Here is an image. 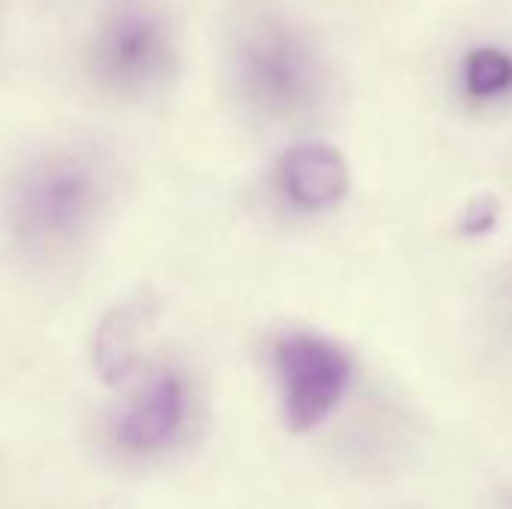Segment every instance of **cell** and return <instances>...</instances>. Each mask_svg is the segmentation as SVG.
<instances>
[{
	"instance_id": "obj_1",
	"label": "cell",
	"mask_w": 512,
	"mask_h": 509,
	"mask_svg": "<svg viewBox=\"0 0 512 509\" xmlns=\"http://www.w3.org/2000/svg\"><path fill=\"white\" fill-rule=\"evenodd\" d=\"M231 75L249 108L288 117L309 108L321 87V69L309 42L279 15L243 18L231 39Z\"/></svg>"
},
{
	"instance_id": "obj_7",
	"label": "cell",
	"mask_w": 512,
	"mask_h": 509,
	"mask_svg": "<svg viewBox=\"0 0 512 509\" xmlns=\"http://www.w3.org/2000/svg\"><path fill=\"white\" fill-rule=\"evenodd\" d=\"M468 90L474 96H498L512 87V60L504 51L480 48L468 57Z\"/></svg>"
},
{
	"instance_id": "obj_2",
	"label": "cell",
	"mask_w": 512,
	"mask_h": 509,
	"mask_svg": "<svg viewBox=\"0 0 512 509\" xmlns=\"http://www.w3.org/2000/svg\"><path fill=\"white\" fill-rule=\"evenodd\" d=\"M177 39L153 0H114L96 21L90 66L117 93H144L174 66Z\"/></svg>"
},
{
	"instance_id": "obj_5",
	"label": "cell",
	"mask_w": 512,
	"mask_h": 509,
	"mask_svg": "<svg viewBox=\"0 0 512 509\" xmlns=\"http://www.w3.org/2000/svg\"><path fill=\"white\" fill-rule=\"evenodd\" d=\"M282 192L303 210H324L345 198L348 165L330 144H297L279 165Z\"/></svg>"
},
{
	"instance_id": "obj_3",
	"label": "cell",
	"mask_w": 512,
	"mask_h": 509,
	"mask_svg": "<svg viewBox=\"0 0 512 509\" xmlns=\"http://www.w3.org/2000/svg\"><path fill=\"white\" fill-rule=\"evenodd\" d=\"M99 177L90 159L78 153L48 156L24 177L15 201V225L30 243L69 237L96 204Z\"/></svg>"
},
{
	"instance_id": "obj_6",
	"label": "cell",
	"mask_w": 512,
	"mask_h": 509,
	"mask_svg": "<svg viewBox=\"0 0 512 509\" xmlns=\"http://www.w3.org/2000/svg\"><path fill=\"white\" fill-rule=\"evenodd\" d=\"M183 402V384L174 375H162L123 417L120 441L129 450H156L168 444L183 423Z\"/></svg>"
},
{
	"instance_id": "obj_8",
	"label": "cell",
	"mask_w": 512,
	"mask_h": 509,
	"mask_svg": "<svg viewBox=\"0 0 512 509\" xmlns=\"http://www.w3.org/2000/svg\"><path fill=\"white\" fill-rule=\"evenodd\" d=\"M495 219H498V204L495 198H480L468 207V216H465V231L468 234H486L495 228Z\"/></svg>"
},
{
	"instance_id": "obj_4",
	"label": "cell",
	"mask_w": 512,
	"mask_h": 509,
	"mask_svg": "<svg viewBox=\"0 0 512 509\" xmlns=\"http://www.w3.org/2000/svg\"><path fill=\"white\" fill-rule=\"evenodd\" d=\"M276 369L285 393L291 432H309L327 420L348 390V357L318 336H288L276 348Z\"/></svg>"
}]
</instances>
